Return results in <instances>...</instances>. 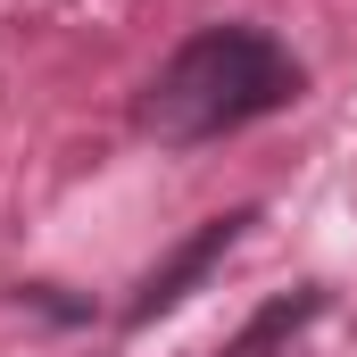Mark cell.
<instances>
[{
	"mask_svg": "<svg viewBox=\"0 0 357 357\" xmlns=\"http://www.w3.org/2000/svg\"><path fill=\"white\" fill-rule=\"evenodd\" d=\"M299 91H307V67L266 25H199L142 84L133 125L158 150H199V142H225V133H241L258 116H282Z\"/></svg>",
	"mask_w": 357,
	"mask_h": 357,
	"instance_id": "6da1fadb",
	"label": "cell"
},
{
	"mask_svg": "<svg viewBox=\"0 0 357 357\" xmlns=\"http://www.w3.org/2000/svg\"><path fill=\"white\" fill-rule=\"evenodd\" d=\"M250 225H258V208H225V216H208V225H199L191 241H175V250H167L158 266L133 282V299H125V324L142 333V324H158L167 307H183V299H191V291L208 282V266H216V258H225V250H233V241H241Z\"/></svg>",
	"mask_w": 357,
	"mask_h": 357,
	"instance_id": "7a4b0ae2",
	"label": "cell"
},
{
	"mask_svg": "<svg viewBox=\"0 0 357 357\" xmlns=\"http://www.w3.org/2000/svg\"><path fill=\"white\" fill-rule=\"evenodd\" d=\"M333 299H324V282H299V291H282V299H266L233 341H225V357H291V341L324 316Z\"/></svg>",
	"mask_w": 357,
	"mask_h": 357,
	"instance_id": "3957f363",
	"label": "cell"
}]
</instances>
